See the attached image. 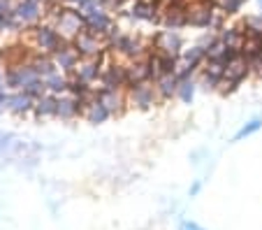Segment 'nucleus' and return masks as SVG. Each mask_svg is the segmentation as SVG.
Returning a JSON list of instances; mask_svg holds the SVG:
<instances>
[{"instance_id": "obj_12", "label": "nucleus", "mask_w": 262, "mask_h": 230, "mask_svg": "<svg viewBox=\"0 0 262 230\" xmlns=\"http://www.w3.org/2000/svg\"><path fill=\"white\" fill-rule=\"evenodd\" d=\"M51 58H54L56 68H58L60 72H70V75H72V72L77 70V65H79L81 56L77 54V49H74L72 42H68V45H63L58 51H54Z\"/></svg>"}, {"instance_id": "obj_14", "label": "nucleus", "mask_w": 262, "mask_h": 230, "mask_svg": "<svg viewBox=\"0 0 262 230\" xmlns=\"http://www.w3.org/2000/svg\"><path fill=\"white\" fill-rule=\"evenodd\" d=\"M223 79H225V65L221 60H204L202 68V86L204 89H218L223 86Z\"/></svg>"}, {"instance_id": "obj_10", "label": "nucleus", "mask_w": 262, "mask_h": 230, "mask_svg": "<svg viewBox=\"0 0 262 230\" xmlns=\"http://www.w3.org/2000/svg\"><path fill=\"white\" fill-rule=\"evenodd\" d=\"M107 60H109V51L102 56H95V58H81L79 65H77V70H74V75L81 77V79L89 81V84H93V81L100 79V72H102Z\"/></svg>"}, {"instance_id": "obj_23", "label": "nucleus", "mask_w": 262, "mask_h": 230, "mask_svg": "<svg viewBox=\"0 0 262 230\" xmlns=\"http://www.w3.org/2000/svg\"><path fill=\"white\" fill-rule=\"evenodd\" d=\"M242 28L244 26H228V28H221L218 37H221L228 47H237V49H242V45L246 42V30H242Z\"/></svg>"}, {"instance_id": "obj_5", "label": "nucleus", "mask_w": 262, "mask_h": 230, "mask_svg": "<svg viewBox=\"0 0 262 230\" xmlns=\"http://www.w3.org/2000/svg\"><path fill=\"white\" fill-rule=\"evenodd\" d=\"M37 72L33 70L30 60H21V63H14V65H7L5 70V89H14V91H24L30 81L37 79Z\"/></svg>"}, {"instance_id": "obj_18", "label": "nucleus", "mask_w": 262, "mask_h": 230, "mask_svg": "<svg viewBox=\"0 0 262 230\" xmlns=\"http://www.w3.org/2000/svg\"><path fill=\"white\" fill-rule=\"evenodd\" d=\"M84 116L86 121H89V123H93V126H100V123H104V121L109 119V116H112V112L107 110V107L102 105V100H100L98 95H95L93 100L89 102V105L84 107Z\"/></svg>"}, {"instance_id": "obj_21", "label": "nucleus", "mask_w": 262, "mask_h": 230, "mask_svg": "<svg viewBox=\"0 0 262 230\" xmlns=\"http://www.w3.org/2000/svg\"><path fill=\"white\" fill-rule=\"evenodd\" d=\"M128 14L133 19H139V21H151V24H158V14H156V5L146 3V0H135L133 5H130Z\"/></svg>"}, {"instance_id": "obj_4", "label": "nucleus", "mask_w": 262, "mask_h": 230, "mask_svg": "<svg viewBox=\"0 0 262 230\" xmlns=\"http://www.w3.org/2000/svg\"><path fill=\"white\" fill-rule=\"evenodd\" d=\"M54 26H56V30H58V33L68 42H72L74 37L79 35V33H84V30L89 28V26H86L84 10H77V7H68V10H65L63 14L56 19Z\"/></svg>"}, {"instance_id": "obj_27", "label": "nucleus", "mask_w": 262, "mask_h": 230, "mask_svg": "<svg viewBox=\"0 0 262 230\" xmlns=\"http://www.w3.org/2000/svg\"><path fill=\"white\" fill-rule=\"evenodd\" d=\"M195 89H198V84L193 81V77L190 79H181L179 81V91H177V98L181 102H186V105H190L195 98Z\"/></svg>"}, {"instance_id": "obj_20", "label": "nucleus", "mask_w": 262, "mask_h": 230, "mask_svg": "<svg viewBox=\"0 0 262 230\" xmlns=\"http://www.w3.org/2000/svg\"><path fill=\"white\" fill-rule=\"evenodd\" d=\"M179 81L181 79H179L177 75H160L158 79L154 81L160 100H172L174 95H177V91H179Z\"/></svg>"}, {"instance_id": "obj_2", "label": "nucleus", "mask_w": 262, "mask_h": 230, "mask_svg": "<svg viewBox=\"0 0 262 230\" xmlns=\"http://www.w3.org/2000/svg\"><path fill=\"white\" fill-rule=\"evenodd\" d=\"M30 37H33L35 49L42 51V54H54V51H58L63 45H68V40L56 30L54 24L35 26V28L30 30Z\"/></svg>"}, {"instance_id": "obj_25", "label": "nucleus", "mask_w": 262, "mask_h": 230, "mask_svg": "<svg viewBox=\"0 0 262 230\" xmlns=\"http://www.w3.org/2000/svg\"><path fill=\"white\" fill-rule=\"evenodd\" d=\"M156 51H158V49H156ZM179 60H181V56L163 54V51H158V70H160V75H177Z\"/></svg>"}, {"instance_id": "obj_30", "label": "nucleus", "mask_w": 262, "mask_h": 230, "mask_svg": "<svg viewBox=\"0 0 262 230\" xmlns=\"http://www.w3.org/2000/svg\"><path fill=\"white\" fill-rule=\"evenodd\" d=\"M24 91L30 95V98H35V100H37V98H42L45 93H49V91H47V84H45V79H42V77H37L35 81H30V84L26 86Z\"/></svg>"}, {"instance_id": "obj_9", "label": "nucleus", "mask_w": 262, "mask_h": 230, "mask_svg": "<svg viewBox=\"0 0 262 230\" xmlns=\"http://www.w3.org/2000/svg\"><path fill=\"white\" fill-rule=\"evenodd\" d=\"M84 14H86V26H89V30H93V33H100V35H104V37L112 33V28H114V21H112V16L107 14V10H104L102 5H98L95 0L84 10Z\"/></svg>"}, {"instance_id": "obj_32", "label": "nucleus", "mask_w": 262, "mask_h": 230, "mask_svg": "<svg viewBox=\"0 0 262 230\" xmlns=\"http://www.w3.org/2000/svg\"><path fill=\"white\" fill-rule=\"evenodd\" d=\"M63 3H68V5L77 7V10H86V7H89L93 0H63Z\"/></svg>"}, {"instance_id": "obj_8", "label": "nucleus", "mask_w": 262, "mask_h": 230, "mask_svg": "<svg viewBox=\"0 0 262 230\" xmlns=\"http://www.w3.org/2000/svg\"><path fill=\"white\" fill-rule=\"evenodd\" d=\"M251 68H248V63L239 56L237 60H232L230 65H225V79H223V93H234V91L239 89V86L244 84V81L251 77Z\"/></svg>"}, {"instance_id": "obj_29", "label": "nucleus", "mask_w": 262, "mask_h": 230, "mask_svg": "<svg viewBox=\"0 0 262 230\" xmlns=\"http://www.w3.org/2000/svg\"><path fill=\"white\" fill-rule=\"evenodd\" d=\"M213 5H216V10H221L223 14L232 16V14H237V12L242 10L244 0H213Z\"/></svg>"}, {"instance_id": "obj_28", "label": "nucleus", "mask_w": 262, "mask_h": 230, "mask_svg": "<svg viewBox=\"0 0 262 230\" xmlns=\"http://www.w3.org/2000/svg\"><path fill=\"white\" fill-rule=\"evenodd\" d=\"M262 128V119H251L248 123H244L242 128L234 133V137H232V142H242V140H246V137H251V135H255L257 130Z\"/></svg>"}, {"instance_id": "obj_19", "label": "nucleus", "mask_w": 262, "mask_h": 230, "mask_svg": "<svg viewBox=\"0 0 262 230\" xmlns=\"http://www.w3.org/2000/svg\"><path fill=\"white\" fill-rule=\"evenodd\" d=\"M28 60H30V65H33V70L37 72L42 79L49 77V75H54V72H58V68H56L51 54H42V51H37V54H30Z\"/></svg>"}, {"instance_id": "obj_17", "label": "nucleus", "mask_w": 262, "mask_h": 230, "mask_svg": "<svg viewBox=\"0 0 262 230\" xmlns=\"http://www.w3.org/2000/svg\"><path fill=\"white\" fill-rule=\"evenodd\" d=\"M7 110L16 116H26L28 112L35 110V98H30L26 91H16L10 93V102H7Z\"/></svg>"}, {"instance_id": "obj_6", "label": "nucleus", "mask_w": 262, "mask_h": 230, "mask_svg": "<svg viewBox=\"0 0 262 230\" xmlns=\"http://www.w3.org/2000/svg\"><path fill=\"white\" fill-rule=\"evenodd\" d=\"M125 93H128V105L135 107V110H142V112L144 110H151V107L160 100L154 81H142V84H135L133 89H128Z\"/></svg>"}, {"instance_id": "obj_13", "label": "nucleus", "mask_w": 262, "mask_h": 230, "mask_svg": "<svg viewBox=\"0 0 262 230\" xmlns=\"http://www.w3.org/2000/svg\"><path fill=\"white\" fill-rule=\"evenodd\" d=\"M98 98L112 112V116H121L125 112V107H128V93H123V89H119V91L98 89Z\"/></svg>"}, {"instance_id": "obj_3", "label": "nucleus", "mask_w": 262, "mask_h": 230, "mask_svg": "<svg viewBox=\"0 0 262 230\" xmlns=\"http://www.w3.org/2000/svg\"><path fill=\"white\" fill-rule=\"evenodd\" d=\"M72 45H74V49H77V54H79L81 58H95V56H102V54L109 51L107 37L100 35V33H93V30H89V28L74 37Z\"/></svg>"}, {"instance_id": "obj_26", "label": "nucleus", "mask_w": 262, "mask_h": 230, "mask_svg": "<svg viewBox=\"0 0 262 230\" xmlns=\"http://www.w3.org/2000/svg\"><path fill=\"white\" fill-rule=\"evenodd\" d=\"M207 60V49L202 45H195L190 49H183L181 51V63H190V65H202Z\"/></svg>"}, {"instance_id": "obj_24", "label": "nucleus", "mask_w": 262, "mask_h": 230, "mask_svg": "<svg viewBox=\"0 0 262 230\" xmlns=\"http://www.w3.org/2000/svg\"><path fill=\"white\" fill-rule=\"evenodd\" d=\"M45 84H47V91L54 95H65L68 93V84H70V77L63 75V72H54V75L45 77Z\"/></svg>"}, {"instance_id": "obj_33", "label": "nucleus", "mask_w": 262, "mask_h": 230, "mask_svg": "<svg viewBox=\"0 0 262 230\" xmlns=\"http://www.w3.org/2000/svg\"><path fill=\"white\" fill-rule=\"evenodd\" d=\"M179 230H204V228L198 225L195 221H181V223H179Z\"/></svg>"}, {"instance_id": "obj_22", "label": "nucleus", "mask_w": 262, "mask_h": 230, "mask_svg": "<svg viewBox=\"0 0 262 230\" xmlns=\"http://www.w3.org/2000/svg\"><path fill=\"white\" fill-rule=\"evenodd\" d=\"M56 107H58V95L54 93H45L42 98L35 100V116L37 119H49V116H56Z\"/></svg>"}, {"instance_id": "obj_7", "label": "nucleus", "mask_w": 262, "mask_h": 230, "mask_svg": "<svg viewBox=\"0 0 262 230\" xmlns=\"http://www.w3.org/2000/svg\"><path fill=\"white\" fill-rule=\"evenodd\" d=\"M100 89H109V91H119L125 89L128 84V72H125V63H116V60H107L100 72Z\"/></svg>"}, {"instance_id": "obj_15", "label": "nucleus", "mask_w": 262, "mask_h": 230, "mask_svg": "<svg viewBox=\"0 0 262 230\" xmlns=\"http://www.w3.org/2000/svg\"><path fill=\"white\" fill-rule=\"evenodd\" d=\"M81 114H84V107H81V102L77 100L74 95H70V93L58 95V107H56V116H58V119L72 121Z\"/></svg>"}, {"instance_id": "obj_31", "label": "nucleus", "mask_w": 262, "mask_h": 230, "mask_svg": "<svg viewBox=\"0 0 262 230\" xmlns=\"http://www.w3.org/2000/svg\"><path fill=\"white\" fill-rule=\"evenodd\" d=\"M198 72V65H190V63H183L179 65V70H177V77L179 79H190V77Z\"/></svg>"}, {"instance_id": "obj_11", "label": "nucleus", "mask_w": 262, "mask_h": 230, "mask_svg": "<svg viewBox=\"0 0 262 230\" xmlns=\"http://www.w3.org/2000/svg\"><path fill=\"white\" fill-rule=\"evenodd\" d=\"M154 49L163 51V54H174V56H181L183 51V40L181 35H179L177 30H160L158 35L154 37Z\"/></svg>"}, {"instance_id": "obj_34", "label": "nucleus", "mask_w": 262, "mask_h": 230, "mask_svg": "<svg viewBox=\"0 0 262 230\" xmlns=\"http://www.w3.org/2000/svg\"><path fill=\"white\" fill-rule=\"evenodd\" d=\"M12 10H14V5H12L10 0H0V14H10Z\"/></svg>"}, {"instance_id": "obj_16", "label": "nucleus", "mask_w": 262, "mask_h": 230, "mask_svg": "<svg viewBox=\"0 0 262 230\" xmlns=\"http://www.w3.org/2000/svg\"><path fill=\"white\" fill-rule=\"evenodd\" d=\"M42 3L37 0H19L14 5V16L19 19V24H35L42 16Z\"/></svg>"}, {"instance_id": "obj_37", "label": "nucleus", "mask_w": 262, "mask_h": 230, "mask_svg": "<svg viewBox=\"0 0 262 230\" xmlns=\"http://www.w3.org/2000/svg\"><path fill=\"white\" fill-rule=\"evenodd\" d=\"M257 7H260V10H262V0H257Z\"/></svg>"}, {"instance_id": "obj_36", "label": "nucleus", "mask_w": 262, "mask_h": 230, "mask_svg": "<svg viewBox=\"0 0 262 230\" xmlns=\"http://www.w3.org/2000/svg\"><path fill=\"white\" fill-rule=\"evenodd\" d=\"M37 3H42V5H56V0H37Z\"/></svg>"}, {"instance_id": "obj_1", "label": "nucleus", "mask_w": 262, "mask_h": 230, "mask_svg": "<svg viewBox=\"0 0 262 230\" xmlns=\"http://www.w3.org/2000/svg\"><path fill=\"white\" fill-rule=\"evenodd\" d=\"M107 42H109V51H116L119 56H123L125 60H137V58H144L148 54L151 47L144 45L142 37L137 35H128V33H121L119 28H112V33L107 35Z\"/></svg>"}, {"instance_id": "obj_35", "label": "nucleus", "mask_w": 262, "mask_h": 230, "mask_svg": "<svg viewBox=\"0 0 262 230\" xmlns=\"http://www.w3.org/2000/svg\"><path fill=\"white\" fill-rule=\"evenodd\" d=\"M200 189H202V181H195V184L190 186V198H193V195H198Z\"/></svg>"}]
</instances>
